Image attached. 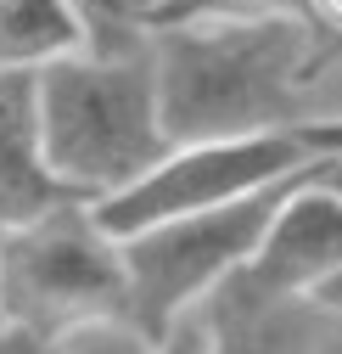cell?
<instances>
[{"label":"cell","instance_id":"52a82bcc","mask_svg":"<svg viewBox=\"0 0 342 354\" xmlns=\"http://www.w3.org/2000/svg\"><path fill=\"white\" fill-rule=\"evenodd\" d=\"M191 321L202 332L197 354H320L342 315L320 309L314 298H292V304L208 298Z\"/></svg>","mask_w":342,"mask_h":354},{"label":"cell","instance_id":"277c9868","mask_svg":"<svg viewBox=\"0 0 342 354\" xmlns=\"http://www.w3.org/2000/svg\"><path fill=\"white\" fill-rule=\"evenodd\" d=\"M314 169H297L286 180L252 192L241 203H225L213 214H191V219H168L152 225L123 248V270H130V326L152 343H168L197 309L219 292L241 264L259 253V242L270 236L275 214L292 203V192L314 180Z\"/></svg>","mask_w":342,"mask_h":354},{"label":"cell","instance_id":"7a4b0ae2","mask_svg":"<svg viewBox=\"0 0 342 354\" xmlns=\"http://www.w3.org/2000/svg\"><path fill=\"white\" fill-rule=\"evenodd\" d=\"M34 124L51 180L79 203H107L174 152L163 136L152 39L141 51H79L34 73Z\"/></svg>","mask_w":342,"mask_h":354},{"label":"cell","instance_id":"30bf717a","mask_svg":"<svg viewBox=\"0 0 342 354\" xmlns=\"http://www.w3.org/2000/svg\"><path fill=\"white\" fill-rule=\"evenodd\" d=\"M68 6L84 28V51L112 57V51H141L146 46L163 0H68Z\"/></svg>","mask_w":342,"mask_h":354},{"label":"cell","instance_id":"7c38bea8","mask_svg":"<svg viewBox=\"0 0 342 354\" xmlns=\"http://www.w3.org/2000/svg\"><path fill=\"white\" fill-rule=\"evenodd\" d=\"M270 17L303 23V0H163L152 28H168V23H270Z\"/></svg>","mask_w":342,"mask_h":354},{"label":"cell","instance_id":"3957f363","mask_svg":"<svg viewBox=\"0 0 342 354\" xmlns=\"http://www.w3.org/2000/svg\"><path fill=\"white\" fill-rule=\"evenodd\" d=\"M96 321H130V270L90 203H62L0 236V326L57 348Z\"/></svg>","mask_w":342,"mask_h":354},{"label":"cell","instance_id":"e0dca14e","mask_svg":"<svg viewBox=\"0 0 342 354\" xmlns=\"http://www.w3.org/2000/svg\"><path fill=\"white\" fill-rule=\"evenodd\" d=\"M342 57V46H331V51H320V62H336Z\"/></svg>","mask_w":342,"mask_h":354},{"label":"cell","instance_id":"2e32d148","mask_svg":"<svg viewBox=\"0 0 342 354\" xmlns=\"http://www.w3.org/2000/svg\"><path fill=\"white\" fill-rule=\"evenodd\" d=\"M320 354H342V321H336V332L325 337V348H320Z\"/></svg>","mask_w":342,"mask_h":354},{"label":"cell","instance_id":"4fadbf2b","mask_svg":"<svg viewBox=\"0 0 342 354\" xmlns=\"http://www.w3.org/2000/svg\"><path fill=\"white\" fill-rule=\"evenodd\" d=\"M303 23L320 34V51L342 46V0H303Z\"/></svg>","mask_w":342,"mask_h":354},{"label":"cell","instance_id":"5bb4252c","mask_svg":"<svg viewBox=\"0 0 342 354\" xmlns=\"http://www.w3.org/2000/svg\"><path fill=\"white\" fill-rule=\"evenodd\" d=\"M297 136H303V147L314 158H336L342 152V118H309V124H297Z\"/></svg>","mask_w":342,"mask_h":354},{"label":"cell","instance_id":"6da1fadb","mask_svg":"<svg viewBox=\"0 0 342 354\" xmlns=\"http://www.w3.org/2000/svg\"><path fill=\"white\" fill-rule=\"evenodd\" d=\"M320 68V34L297 17L152 28V73L168 147L252 141L309 124L303 96Z\"/></svg>","mask_w":342,"mask_h":354},{"label":"cell","instance_id":"9c48e42d","mask_svg":"<svg viewBox=\"0 0 342 354\" xmlns=\"http://www.w3.org/2000/svg\"><path fill=\"white\" fill-rule=\"evenodd\" d=\"M84 51V28L68 0H0V73H46Z\"/></svg>","mask_w":342,"mask_h":354},{"label":"cell","instance_id":"9a60e30c","mask_svg":"<svg viewBox=\"0 0 342 354\" xmlns=\"http://www.w3.org/2000/svg\"><path fill=\"white\" fill-rule=\"evenodd\" d=\"M0 354H51V343H39L17 326H0Z\"/></svg>","mask_w":342,"mask_h":354},{"label":"cell","instance_id":"8992f818","mask_svg":"<svg viewBox=\"0 0 342 354\" xmlns=\"http://www.w3.org/2000/svg\"><path fill=\"white\" fill-rule=\"evenodd\" d=\"M336 276H342V192L325 180V158H320L314 180H303L292 192V203L275 214V225L259 242V253L213 298L292 304V298H314Z\"/></svg>","mask_w":342,"mask_h":354},{"label":"cell","instance_id":"ba28073f","mask_svg":"<svg viewBox=\"0 0 342 354\" xmlns=\"http://www.w3.org/2000/svg\"><path fill=\"white\" fill-rule=\"evenodd\" d=\"M62 203H79V197H68L39 158L34 73H0V236L46 219Z\"/></svg>","mask_w":342,"mask_h":354},{"label":"cell","instance_id":"5b68a950","mask_svg":"<svg viewBox=\"0 0 342 354\" xmlns=\"http://www.w3.org/2000/svg\"><path fill=\"white\" fill-rule=\"evenodd\" d=\"M320 163L297 129L281 136H252V141H208V147H174L146 180H135L130 192H118L107 203H90L96 225L112 242H130L152 225L168 219H191V214H213L225 203H241L252 192H264L286 174Z\"/></svg>","mask_w":342,"mask_h":354},{"label":"cell","instance_id":"8fae6325","mask_svg":"<svg viewBox=\"0 0 342 354\" xmlns=\"http://www.w3.org/2000/svg\"><path fill=\"white\" fill-rule=\"evenodd\" d=\"M197 343H202V332H197V321H185L168 343H152V337H141L130 321H96V326H79V332H68L51 354H197Z\"/></svg>","mask_w":342,"mask_h":354}]
</instances>
